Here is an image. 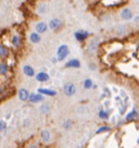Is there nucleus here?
I'll return each instance as SVG.
<instances>
[{"mask_svg": "<svg viewBox=\"0 0 139 148\" xmlns=\"http://www.w3.org/2000/svg\"><path fill=\"white\" fill-rule=\"evenodd\" d=\"M89 36H90V33L87 32V31H85V29H79V31H77V32L74 33L75 39L79 42H85Z\"/></svg>", "mask_w": 139, "mask_h": 148, "instance_id": "7ed1b4c3", "label": "nucleus"}, {"mask_svg": "<svg viewBox=\"0 0 139 148\" xmlns=\"http://www.w3.org/2000/svg\"><path fill=\"white\" fill-rule=\"evenodd\" d=\"M64 68H66V69H70V68L78 69V68H80V61L78 59H71L64 64Z\"/></svg>", "mask_w": 139, "mask_h": 148, "instance_id": "0eeeda50", "label": "nucleus"}, {"mask_svg": "<svg viewBox=\"0 0 139 148\" xmlns=\"http://www.w3.org/2000/svg\"><path fill=\"white\" fill-rule=\"evenodd\" d=\"M138 112H137V110L136 109H134V110H132L130 112H128L127 114H126L125 116V121H127V122H132V121H135L138 119Z\"/></svg>", "mask_w": 139, "mask_h": 148, "instance_id": "ddd939ff", "label": "nucleus"}, {"mask_svg": "<svg viewBox=\"0 0 139 148\" xmlns=\"http://www.w3.org/2000/svg\"><path fill=\"white\" fill-rule=\"evenodd\" d=\"M23 73L26 75V76H29V77H32V76H35V70L33 66L31 65H24L23 66Z\"/></svg>", "mask_w": 139, "mask_h": 148, "instance_id": "4468645a", "label": "nucleus"}, {"mask_svg": "<svg viewBox=\"0 0 139 148\" xmlns=\"http://www.w3.org/2000/svg\"><path fill=\"white\" fill-rule=\"evenodd\" d=\"M115 33L119 35V36H123L127 33V27L125 25H117L115 29Z\"/></svg>", "mask_w": 139, "mask_h": 148, "instance_id": "a211bd4d", "label": "nucleus"}, {"mask_svg": "<svg viewBox=\"0 0 139 148\" xmlns=\"http://www.w3.org/2000/svg\"><path fill=\"white\" fill-rule=\"evenodd\" d=\"M5 129H7V123H5V121L0 120V132L1 131H5Z\"/></svg>", "mask_w": 139, "mask_h": 148, "instance_id": "bb28decb", "label": "nucleus"}, {"mask_svg": "<svg viewBox=\"0 0 139 148\" xmlns=\"http://www.w3.org/2000/svg\"><path fill=\"white\" fill-rule=\"evenodd\" d=\"M137 144L139 145V137H138V139H137Z\"/></svg>", "mask_w": 139, "mask_h": 148, "instance_id": "c756f323", "label": "nucleus"}, {"mask_svg": "<svg viewBox=\"0 0 139 148\" xmlns=\"http://www.w3.org/2000/svg\"><path fill=\"white\" fill-rule=\"evenodd\" d=\"M70 55V49L67 45H61L57 49V61H63Z\"/></svg>", "mask_w": 139, "mask_h": 148, "instance_id": "f257e3e1", "label": "nucleus"}, {"mask_svg": "<svg viewBox=\"0 0 139 148\" xmlns=\"http://www.w3.org/2000/svg\"><path fill=\"white\" fill-rule=\"evenodd\" d=\"M61 26H62V21L60 18H51L50 22H49V28L51 31H58L61 28Z\"/></svg>", "mask_w": 139, "mask_h": 148, "instance_id": "20e7f679", "label": "nucleus"}, {"mask_svg": "<svg viewBox=\"0 0 139 148\" xmlns=\"http://www.w3.org/2000/svg\"><path fill=\"white\" fill-rule=\"evenodd\" d=\"M18 96H19V99L21 101H27L28 98H29V92L26 88H21V89H19Z\"/></svg>", "mask_w": 139, "mask_h": 148, "instance_id": "1a4fd4ad", "label": "nucleus"}, {"mask_svg": "<svg viewBox=\"0 0 139 148\" xmlns=\"http://www.w3.org/2000/svg\"><path fill=\"white\" fill-rule=\"evenodd\" d=\"M89 69L93 70V71H95V70L97 69V66H96V64H95V63H91V62H90V63H89Z\"/></svg>", "mask_w": 139, "mask_h": 148, "instance_id": "cd10ccee", "label": "nucleus"}, {"mask_svg": "<svg viewBox=\"0 0 139 148\" xmlns=\"http://www.w3.org/2000/svg\"><path fill=\"white\" fill-rule=\"evenodd\" d=\"M44 99H45V96L42 95V94H39V92H36V94H31L29 95V98H28V100L33 103H38V102H42L44 101Z\"/></svg>", "mask_w": 139, "mask_h": 148, "instance_id": "39448f33", "label": "nucleus"}, {"mask_svg": "<svg viewBox=\"0 0 139 148\" xmlns=\"http://www.w3.org/2000/svg\"><path fill=\"white\" fill-rule=\"evenodd\" d=\"M138 16H139V15H138Z\"/></svg>", "mask_w": 139, "mask_h": 148, "instance_id": "473e14b6", "label": "nucleus"}, {"mask_svg": "<svg viewBox=\"0 0 139 148\" xmlns=\"http://www.w3.org/2000/svg\"><path fill=\"white\" fill-rule=\"evenodd\" d=\"M35 76H36V79H37L38 82H40V83H45L47 81H49L50 79V76H49V74L46 73V72H38L37 74H35Z\"/></svg>", "mask_w": 139, "mask_h": 148, "instance_id": "f8f14e48", "label": "nucleus"}, {"mask_svg": "<svg viewBox=\"0 0 139 148\" xmlns=\"http://www.w3.org/2000/svg\"><path fill=\"white\" fill-rule=\"evenodd\" d=\"M121 18H123L124 21H130L132 18H134V14H133V11L128 8H125L123 9V11L121 12Z\"/></svg>", "mask_w": 139, "mask_h": 148, "instance_id": "423d86ee", "label": "nucleus"}, {"mask_svg": "<svg viewBox=\"0 0 139 148\" xmlns=\"http://www.w3.org/2000/svg\"><path fill=\"white\" fill-rule=\"evenodd\" d=\"M40 111H42L44 114H47V113L50 111V108H49L48 105H42V106L40 107Z\"/></svg>", "mask_w": 139, "mask_h": 148, "instance_id": "a878e982", "label": "nucleus"}, {"mask_svg": "<svg viewBox=\"0 0 139 148\" xmlns=\"http://www.w3.org/2000/svg\"><path fill=\"white\" fill-rule=\"evenodd\" d=\"M63 92H64V94L67 97L74 96L75 94H76V86H75V84L71 83V82L65 83L64 86H63Z\"/></svg>", "mask_w": 139, "mask_h": 148, "instance_id": "f03ea898", "label": "nucleus"}, {"mask_svg": "<svg viewBox=\"0 0 139 148\" xmlns=\"http://www.w3.org/2000/svg\"><path fill=\"white\" fill-rule=\"evenodd\" d=\"M40 137H42V140L44 143H48L50 140L51 134H50V131L49 130H44L40 134Z\"/></svg>", "mask_w": 139, "mask_h": 148, "instance_id": "dca6fc26", "label": "nucleus"}, {"mask_svg": "<svg viewBox=\"0 0 139 148\" xmlns=\"http://www.w3.org/2000/svg\"><path fill=\"white\" fill-rule=\"evenodd\" d=\"M28 148H37V145H36V144H31V145L28 146Z\"/></svg>", "mask_w": 139, "mask_h": 148, "instance_id": "c85d7f7f", "label": "nucleus"}, {"mask_svg": "<svg viewBox=\"0 0 139 148\" xmlns=\"http://www.w3.org/2000/svg\"><path fill=\"white\" fill-rule=\"evenodd\" d=\"M72 126H73V121H72V120L64 121V123H63V127H64L65 130H70Z\"/></svg>", "mask_w": 139, "mask_h": 148, "instance_id": "393cba45", "label": "nucleus"}, {"mask_svg": "<svg viewBox=\"0 0 139 148\" xmlns=\"http://www.w3.org/2000/svg\"><path fill=\"white\" fill-rule=\"evenodd\" d=\"M9 55V49L7 48V46L1 45L0 44V58H5Z\"/></svg>", "mask_w": 139, "mask_h": 148, "instance_id": "6ab92c4d", "label": "nucleus"}, {"mask_svg": "<svg viewBox=\"0 0 139 148\" xmlns=\"http://www.w3.org/2000/svg\"><path fill=\"white\" fill-rule=\"evenodd\" d=\"M47 9H48V7H47L46 3H39V5H38V13L39 14H45L47 12Z\"/></svg>", "mask_w": 139, "mask_h": 148, "instance_id": "b1692460", "label": "nucleus"}, {"mask_svg": "<svg viewBox=\"0 0 139 148\" xmlns=\"http://www.w3.org/2000/svg\"><path fill=\"white\" fill-rule=\"evenodd\" d=\"M0 140H1V136H0Z\"/></svg>", "mask_w": 139, "mask_h": 148, "instance_id": "2f4dec72", "label": "nucleus"}, {"mask_svg": "<svg viewBox=\"0 0 139 148\" xmlns=\"http://www.w3.org/2000/svg\"><path fill=\"white\" fill-rule=\"evenodd\" d=\"M11 42H12V46L15 47V48H19L21 46V44H22V39H21V37L19 35H14L12 37V39H11Z\"/></svg>", "mask_w": 139, "mask_h": 148, "instance_id": "f3484780", "label": "nucleus"}, {"mask_svg": "<svg viewBox=\"0 0 139 148\" xmlns=\"http://www.w3.org/2000/svg\"><path fill=\"white\" fill-rule=\"evenodd\" d=\"M93 82L91 81V79H86L85 81H84L83 87H84V89H90V88H93Z\"/></svg>", "mask_w": 139, "mask_h": 148, "instance_id": "5701e85b", "label": "nucleus"}, {"mask_svg": "<svg viewBox=\"0 0 139 148\" xmlns=\"http://www.w3.org/2000/svg\"><path fill=\"white\" fill-rule=\"evenodd\" d=\"M99 45H100V39H99L98 37H93V39L90 40V42H89V47H88L89 51H90V52L96 51L98 49Z\"/></svg>", "mask_w": 139, "mask_h": 148, "instance_id": "6e6552de", "label": "nucleus"}, {"mask_svg": "<svg viewBox=\"0 0 139 148\" xmlns=\"http://www.w3.org/2000/svg\"><path fill=\"white\" fill-rule=\"evenodd\" d=\"M9 72V65L5 62H0V74H7Z\"/></svg>", "mask_w": 139, "mask_h": 148, "instance_id": "412c9836", "label": "nucleus"}, {"mask_svg": "<svg viewBox=\"0 0 139 148\" xmlns=\"http://www.w3.org/2000/svg\"><path fill=\"white\" fill-rule=\"evenodd\" d=\"M29 40H31L33 44H39V42H42L40 34H38V33H36V32L31 33V35H29Z\"/></svg>", "mask_w": 139, "mask_h": 148, "instance_id": "2eb2a0df", "label": "nucleus"}, {"mask_svg": "<svg viewBox=\"0 0 139 148\" xmlns=\"http://www.w3.org/2000/svg\"><path fill=\"white\" fill-rule=\"evenodd\" d=\"M137 46H138V49H139V40H138V44H137Z\"/></svg>", "mask_w": 139, "mask_h": 148, "instance_id": "7c9ffc66", "label": "nucleus"}, {"mask_svg": "<svg viewBox=\"0 0 139 148\" xmlns=\"http://www.w3.org/2000/svg\"><path fill=\"white\" fill-rule=\"evenodd\" d=\"M98 116H99V118L100 119H102V120H108L109 119V111L107 110H103V109H100L99 110V112H98Z\"/></svg>", "mask_w": 139, "mask_h": 148, "instance_id": "aec40b11", "label": "nucleus"}, {"mask_svg": "<svg viewBox=\"0 0 139 148\" xmlns=\"http://www.w3.org/2000/svg\"><path fill=\"white\" fill-rule=\"evenodd\" d=\"M38 92L42 94V95H44V96H49V97H53V96H56L57 95L56 90L49 89V88H44V87L38 88Z\"/></svg>", "mask_w": 139, "mask_h": 148, "instance_id": "9d476101", "label": "nucleus"}, {"mask_svg": "<svg viewBox=\"0 0 139 148\" xmlns=\"http://www.w3.org/2000/svg\"><path fill=\"white\" fill-rule=\"evenodd\" d=\"M47 29H48V25L45 22H38L35 25V31L38 34H44V33L47 32Z\"/></svg>", "mask_w": 139, "mask_h": 148, "instance_id": "9b49d317", "label": "nucleus"}, {"mask_svg": "<svg viewBox=\"0 0 139 148\" xmlns=\"http://www.w3.org/2000/svg\"><path fill=\"white\" fill-rule=\"evenodd\" d=\"M111 131V127L108 126V125H102L99 129L96 131V134H100V133H106V132H110Z\"/></svg>", "mask_w": 139, "mask_h": 148, "instance_id": "4be33fe9", "label": "nucleus"}]
</instances>
